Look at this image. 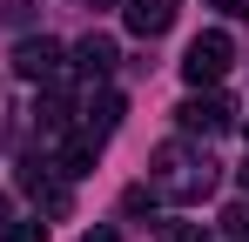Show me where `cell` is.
Here are the masks:
<instances>
[{"label": "cell", "instance_id": "14", "mask_svg": "<svg viewBox=\"0 0 249 242\" xmlns=\"http://www.w3.org/2000/svg\"><path fill=\"white\" fill-rule=\"evenodd\" d=\"M243 189H249V161H243Z\"/></svg>", "mask_w": 249, "mask_h": 242}, {"label": "cell", "instance_id": "11", "mask_svg": "<svg viewBox=\"0 0 249 242\" xmlns=\"http://www.w3.org/2000/svg\"><path fill=\"white\" fill-rule=\"evenodd\" d=\"M222 229H229V236H236V242H249V202H236V208L222 215Z\"/></svg>", "mask_w": 249, "mask_h": 242}, {"label": "cell", "instance_id": "1", "mask_svg": "<svg viewBox=\"0 0 249 242\" xmlns=\"http://www.w3.org/2000/svg\"><path fill=\"white\" fill-rule=\"evenodd\" d=\"M215 155H209L202 141H162L155 148V161H148V182H155V195L168 202H202L209 189H215Z\"/></svg>", "mask_w": 249, "mask_h": 242}, {"label": "cell", "instance_id": "3", "mask_svg": "<svg viewBox=\"0 0 249 242\" xmlns=\"http://www.w3.org/2000/svg\"><path fill=\"white\" fill-rule=\"evenodd\" d=\"M175 121H182V135H196V141H209V135H222V128H236V101L229 94H189L182 108H175Z\"/></svg>", "mask_w": 249, "mask_h": 242}, {"label": "cell", "instance_id": "5", "mask_svg": "<svg viewBox=\"0 0 249 242\" xmlns=\"http://www.w3.org/2000/svg\"><path fill=\"white\" fill-rule=\"evenodd\" d=\"M14 68H20L27 81H61V68H68V54H61V40L34 34V40H20V47H14Z\"/></svg>", "mask_w": 249, "mask_h": 242}, {"label": "cell", "instance_id": "4", "mask_svg": "<svg viewBox=\"0 0 249 242\" xmlns=\"http://www.w3.org/2000/svg\"><path fill=\"white\" fill-rule=\"evenodd\" d=\"M20 189L34 195V208H47V215H68V175H61L54 161H20Z\"/></svg>", "mask_w": 249, "mask_h": 242}, {"label": "cell", "instance_id": "15", "mask_svg": "<svg viewBox=\"0 0 249 242\" xmlns=\"http://www.w3.org/2000/svg\"><path fill=\"white\" fill-rule=\"evenodd\" d=\"M0 215H7V195H0Z\"/></svg>", "mask_w": 249, "mask_h": 242}, {"label": "cell", "instance_id": "12", "mask_svg": "<svg viewBox=\"0 0 249 242\" xmlns=\"http://www.w3.org/2000/svg\"><path fill=\"white\" fill-rule=\"evenodd\" d=\"M209 7H222V14H249V0H209Z\"/></svg>", "mask_w": 249, "mask_h": 242}, {"label": "cell", "instance_id": "6", "mask_svg": "<svg viewBox=\"0 0 249 242\" xmlns=\"http://www.w3.org/2000/svg\"><path fill=\"white\" fill-rule=\"evenodd\" d=\"M175 7H182V0H128V27L142 40H155V34L175 27Z\"/></svg>", "mask_w": 249, "mask_h": 242}, {"label": "cell", "instance_id": "10", "mask_svg": "<svg viewBox=\"0 0 249 242\" xmlns=\"http://www.w3.org/2000/svg\"><path fill=\"white\" fill-rule=\"evenodd\" d=\"M162 242H209L202 222H162Z\"/></svg>", "mask_w": 249, "mask_h": 242}, {"label": "cell", "instance_id": "13", "mask_svg": "<svg viewBox=\"0 0 249 242\" xmlns=\"http://www.w3.org/2000/svg\"><path fill=\"white\" fill-rule=\"evenodd\" d=\"M81 242H122V236H115V229H88Z\"/></svg>", "mask_w": 249, "mask_h": 242}, {"label": "cell", "instance_id": "7", "mask_svg": "<svg viewBox=\"0 0 249 242\" xmlns=\"http://www.w3.org/2000/svg\"><path fill=\"white\" fill-rule=\"evenodd\" d=\"M115 121H122V94H94V101L81 108V128L94 135V141H108V135H115Z\"/></svg>", "mask_w": 249, "mask_h": 242}, {"label": "cell", "instance_id": "9", "mask_svg": "<svg viewBox=\"0 0 249 242\" xmlns=\"http://www.w3.org/2000/svg\"><path fill=\"white\" fill-rule=\"evenodd\" d=\"M0 242H47V222L41 215H27V222H7V236Z\"/></svg>", "mask_w": 249, "mask_h": 242}, {"label": "cell", "instance_id": "8", "mask_svg": "<svg viewBox=\"0 0 249 242\" xmlns=\"http://www.w3.org/2000/svg\"><path fill=\"white\" fill-rule=\"evenodd\" d=\"M115 61H122V54H115V40H108V34H88L81 47H74V68H81V74H94V81L108 74Z\"/></svg>", "mask_w": 249, "mask_h": 242}, {"label": "cell", "instance_id": "2", "mask_svg": "<svg viewBox=\"0 0 249 242\" xmlns=\"http://www.w3.org/2000/svg\"><path fill=\"white\" fill-rule=\"evenodd\" d=\"M229 68H236V47H229V34H196V40H189V54H182V74H189V87H215Z\"/></svg>", "mask_w": 249, "mask_h": 242}]
</instances>
